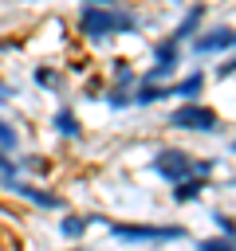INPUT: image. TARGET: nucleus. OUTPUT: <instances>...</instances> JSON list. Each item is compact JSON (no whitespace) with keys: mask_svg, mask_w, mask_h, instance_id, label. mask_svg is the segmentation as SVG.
I'll list each match as a JSON object with an SVG mask.
<instances>
[{"mask_svg":"<svg viewBox=\"0 0 236 251\" xmlns=\"http://www.w3.org/2000/svg\"><path fill=\"white\" fill-rule=\"evenodd\" d=\"M149 169H153L165 184H181V180L193 176V161H189V153H181V149H161Z\"/></svg>","mask_w":236,"mask_h":251,"instance_id":"nucleus-3","label":"nucleus"},{"mask_svg":"<svg viewBox=\"0 0 236 251\" xmlns=\"http://www.w3.org/2000/svg\"><path fill=\"white\" fill-rule=\"evenodd\" d=\"M228 149H232V153H236V137H232V141H228Z\"/></svg>","mask_w":236,"mask_h":251,"instance_id":"nucleus-20","label":"nucleus"},{"mask_svg":"<svg viewBox=\"0 0 236 251\" xmlns=\"http://www.w3.org/2000/svg\"><path fill=\"white\" fill-rule=\"evenodd\" d=\"M169 126L173 129H193V133H216L220 129V118L205 102H185V106H177L169 114Z\"/></svg>","mask_w":236,"mask_h":251,"instance_id":"nucleus-2","label":"nucleus"},{"mask_svg":"<svg viewBox=\"0 0 236 251\" xmlns=\"http://www.w3.org/2000/svg\"><path fill=\"white\" fill-rule=\"evenodd\" d=\"M87 4H94V8H114L118 0H87Z\"/></svg>","mask_w":236,"mask_h":251,"instance_id":"nucleus-19","label":"nucleus"},{"mask_svg":"<svg viewBox=\"0 0 236 251\" xmlns=\"http://www.w3.org/2000/svg\"><path fill=\"white\" fill-rule=\"evenodd\" d=\"M173 4H181V0H173Z\"/></svg>","mask_w":236,"mask_h":251,"instance_id":"nucleus-21","label":"nucleus"},{"mask_svg":"<svg viewBox=\"0 0 236 251\" xmlns=\"http://www.w3.org/2000/svg\"><path fill=\"white\" fill-rule=\"evenodd\" d=\"M75 27H79L87 39H106V35H114V8H94V4H87V8L79 12Z\"/></svg>","mask_w":236,"mask_h":251,"instance_id":"nucleus-4","label":"nucleus"},{"mask_svg":"<svg viewBox=\"0 0 236 251\" xmlns=\"http://www.w3.org/2000/svg\"><path fill=\"white\" fill-rule=\"evenodd\" d=\"M232 47H236V27H212L205 35H193L197 55H216V51H232Z\"/></svg>","mask_w":236,"mask_h":251,"instance_id":"nucleus-5","label":"nucleus"},{"mask_svg":"<svg viewBox=\"0 0 236 251\" xmlns=\"http://www.w3.org/2000/svg\"><path fill=\"white\" fill-rule=\"evenodd\" d=\"M110 235L114 239H126V243H169V239H185V227L181 224H110Z\"/></svg>","mask_w":236,"mask_h":251,"instance_id":"nucleus-1","label":"nucleus"},{"mask_svg":"<svg viewBox=\"0 0 236 251\" xmlns=\"http://www.w3.org/2000/svg\"><path fill=\"white\" fill-rule=\"evenodd\" d=\"M205 12H208V4H205V0H201V4H193V8L185 12V20L173 27V35H169V39H173V43L193 39V35H197V27H201V20H205Z\"/></svg>","mask_w":236,"mask_h":251,"instance_id":"nucleus-7","label":"nucleus"},{"mask_svg":"<svg viewBox=\"0 0 236 251\" xmlns=\"http://www.w3.org/2000/svg\"><path fill=\"white\" fill-rule=\"evenodd\" d=\"M55 129H59L63 137H79V133H83V126H79L75 110H67V106H63L59 114H55Z\"/></svg>","mask_w":236,"mask_h":251,"instance_id":"nucleus-11","label":"nucleus"},{"mask_svg":"<svg viewBox=\"0 0 236 251\" xmlns=\"http://www.w3.org/2000/svg\"><path fill=\"white\" fill-rule=\"evenodd\" d=\"M161 98H169V86H157V82H138V90L130 94L134 106H153V102H161Z\"/></svg>","mask_w":236,"mask_h":251,"instance_id":"nucleus-8","label":"nucleus"},{"mask_svg":"<svg viewBox=\"0 0 236 251\" xmlns=\"http://www.w3.org/2000/svg\"><path fill=\"white\" fill-rule=\"evenodd\" d=\"M197 251H236V239H201Z\"/></svg>","mask_w":236,"mask_h":251,"instance_id":"nucleus-18","label":"nucleus"},{"mask_svg":"<svg viewBox=\"0 0 236 251\" xmlns=\"http://www.w3.org/2000/svg\"><path fill=\"white\" fill-rule=\"evenodd\" d=\"M201 90H205V75L197 71V75H189V78L173 82V86H169V98H173V94H181V98H189V102H193V98H197Z\"/></svg>","mask_w":236,"mask_h":251,"instance_id":"nucleus-10","label":"nucleus"},{"mask_svg":"<svg viewBox=\"0 0 236 251\" xmlns=\"http://www.w3.org/2000/svg\"><path fill=\"white\" fill-rule=\"evenodd\" d=\"M87 227H90V216H67V220L59 224V231H63L67 239H79Z\"/></svg>","mask_w":236,"mask_h":251,"instance_id":"nucleus-13","label":"nucleus"},{"mask_svg":"<svg viewBox=\"0 0 236 251\" xmlns=\"http://www.w3.org/2000/svg\"><path fill=\"white\" fill-rule=\"evenodd\" d=\"M8 192H16V196L31 200L35 208H63V196H59V192H47V188H35V184H24V180H16Z\"/></svg>","mask_w":236,"mask_h":251,"instance_id":"nucleus-6","label":"nucleus"},{"mask_svg":"<svg viewBox=\"0 0 236 251\" xmlns=\"http://www.w3.org/2000/svg\"><path fill=\"white\" fill-rule=\"evenodd\" d=\"M106 106H110V110H126V106H134V102H130V94H126V90L110 86V90H106Z\"/></svg>","mask_w":236,"mask_h":251,"instance_id":"nucleus-16","label":"nucleus"},{"mask_svg":"<svg viewBox=\"0 0 236 251\" xmlns=\"http://www.w3.org/2000/svg\"><path fill=\"white\" fill-rule=\"evenodd\" d=\"M35 82H39L43 90H55V86H59V71H55V67H35Z\"/></svg>","mask_w":236,"mask_h":251,"instance_id":"nucleus-15","label":"nucleus"},{"mask_svg":"<svg viewBox=\"0 0 236 251\" xmlns=\"http://www.w3.org/2000/svg\"><path fill=\"white\" fill-rule=\"evenodd\" d=\"M16 145H20V133H16V129H12L4 118H0V153H12Z\"/></svg>","mask_w":236,"mask_h":251,"instance_id":"nucleus-14","label":"nucleus"},{"mask_svg":"<svg viewBox=\"0 0 236 251\" xmlns=\"http://www.w3.org/2000/svg\"><path fill=\"white\" fill-rule=\"evenodd\" d=\"M177 59H181V47H177L173 39L153 43V63H173V67H177Z\"/></svg>","mask_w":236,"mask_h":251,"instance_id":"nucleus-12","label":"nucleus"},{"mask_svg":"<svg viewBox=\"0 0 236 251\" xmlns=\"http://www.w3.org/2000/svg\"><path fill=\"white\" fill-rule=\"evenodd\" d=\"M205 188H208V184H205L201 176H189V180L173 184V204H189V200H197V196H201Z\"/></svg>","mask_w":236,"mask_h":251,"instance_id":"nucleus-9","label":"nucleus"},{"mask_svg":"<svg viewBox=\"0 0 236 251\" xmlns=\"http://www.w3.org/2000/svg\"><path fill=\"white\" fill-rule=\"evenodd\" d=\"M0 184H4V188H12V184H16V161H12V157H4V153H0Z\"/></svg>","mask_w":236,"mask_h":251,"instance_id":"nucleus-17","label":"nucleus"}]
</instances>
